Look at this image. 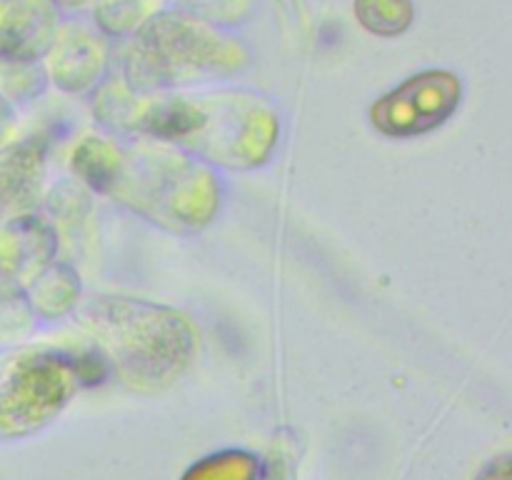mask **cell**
<instances>
[{
  "label": "cell",
  "instance_id": "3957f363",
  "mask_svg": "<svg viewBox=\"0 0 512 480\" xmlns=\"http://www.w3.org/2000/svg\"><path fill=\"white\" fill-rule=\"evenodd\" d=\"M358 18L378 35L403 33L413 18L408 0H358Z\"/></svg>",
  "mask_w": 512,
  "mask_h": 480
},
{
  "label": "cell",
  "instance_id": "277c9868",
  "mask_svg": "<svg viewBox=\"0 0 512 480\" xmlns=\"http://www.w3.org/2000/svg\"><path fill=\"white\" fill-rule=\"evenodd\" d=\"M8 120H10V115H8V105H5L3 100H0V138H3L5 128H8Z\"/></svg>",
  "mask_w": 512,
  "mask_h": 480
},
{
  "label": "cell",
  "instance_id": "6da1fadb",
  "mask_svg": "<svg viewBox=\"0 0 512 480\" xmlns=\"http://www.w3.org/2000/svg\"><path fill=\"white\" fill-rule=\"evenodd\" d=\"M460 98L458 78L450 73H423L385 95L370 115L373 123L388 135L423 133L443 123Z\"/></svg>",
  "mask_w": 512,
  "mask_h": 480
},
{
  "label": "cell",
  "instance_id": "7a4b0ae2",
  "mask_svg": "<svg viewBox=\"0 0 512 480\" xmlns=\"http://www.w3.org/2000/svg\"><path fill=\"white\" fill-rule=\"evenodd\" d=\"M48 28L43 0L25 3H0V53L3 55H35Z\"/></svg>",
  "mask_w": 512,
  "mask_h": 480
}]
</instances>
